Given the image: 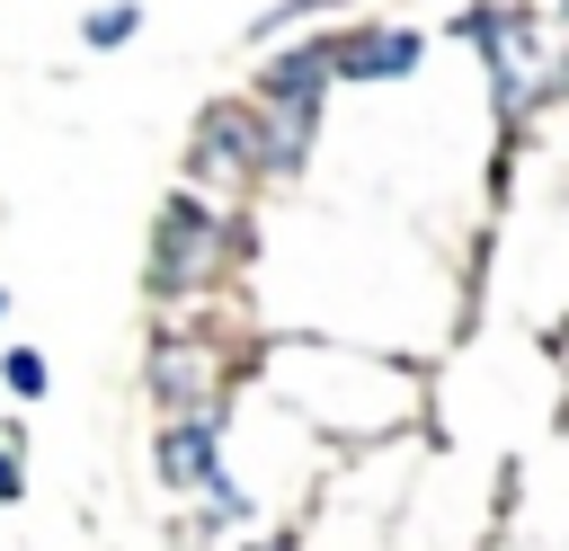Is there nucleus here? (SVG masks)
I'll return each mask as SVG.
<instances>
[{"mask_svg": "<svg viewBox=\"0 0 569 551\" xmlns=\"http://www.w3.org/2000/svg\"><path fill=\"white\" fill-rule=\"evenodd\" d=\"M204 267H213V213H204L196 196H169L160 240H151V284H160V293H187Z\"/></svg>", "mask_w": 569, "mask_h": 551, "instance_id": "1", "label": "nucleus"}, {"mask_svg": "<svg viewBox=\"0 0 569 551\" xmlns=\"http://www.w3.org/2000/svg\"><path fill=\"white\" fill-rule=\"evenodd\" d=\"M160 480H178V489H222V471H213V427H204L196 409L160 427Z\"/></svg>", "mask_w": 569, "mask_h": 551, "instance_id": "2", "label": "nucleus"}, {"mask_svg": "<svg viewBox=\"0 0 569 551\" xmlns=\"http://www.w3.org/2000/svg\"><path fill=\"white\" fill-rule=\"evenodd\" d=\"M418 62V36H400V27H356L338 53H329V71H347V80H391V71H409Z\"/></svg>", "mask_w": 569, "mask_h": 551, "instance_id": "3", "label": "nucleus"}, {"mask_svg": "<svg viewBox=\"0 0 569 551\" xmlns=\"http://www.w3.org/2000/svg\"><path fill=\"white\" fill-rule=\"evenodd\" d=\"M249 151L258 142H240V107H213L196 133V178H249Z\"/></svg>", "mask_w": 569, "mask_h": 551, "instance_id": "4", "label": "nucleus"}, {"mask_svg": "<svg viewBox=\"0 0 569 551\" xmlns=\"http://www.w3.org/2000/svg\"><path fill=\"white\" fill-rule=\"evenodd\" d=\"M320 80H329V53L302 44V53H284V62L267 71V98H311V107H320Z\"/></svg>", "mask_w": 569, "mask_h": 551, "instance_id": "5", "label": "nucleus"}, {"mask_svg": "<svg viewBox=\"0 0 569 551\" xmlns=\"http://www.w3.org/2000/svg\"><path fill=\"white\" fill-rule=\"evenodd\" d=\"M133 27H142V9H124V0H116V9H98V18L80 27V36H89V44H124Z\"/></svg>", "mask_w": 569, "mask_h": 551, "instance_id": "6", "label": "nucleus"}, {"mask_svg": "<svg viewBox=\"0 0 569 551\" xmlns=\"http://www.w3.org/2000/svg\"><path fill=\"white\" fill-rule=\"evenodd\" d=\"M9 391H44V355H36V347L9 355Z\"/></svg>", "mask_w": 569, "mask_h": 551, "instance_id": "7", "label": "nucleus"}, {"mask_svg": "<svg viewBox=\"0 0 569 551\" xmlns=\"http://www.w3.org/2000/svg\"><path fill=\"white\" fill-rule=\"evenodd\" d=\"M0 435H9V427H0ZM0 498H18V462H9V453H0Z\"/></svg>", "mask_w": 569, "mask_h": 551, "instance_id": "8", "label": "nucleus"}, {"mask_svg": "<svg viewBox=\"0 0 569 551\" xmlns=\"http://www.w3.org/2000/svg\"><path fill=\"white\" fill-rule=\"evenodd\" d=\"M249 551H293V542H284V533H276V542H249Z\"/></svg>", "mask_w": 569, "mask_h": 551, "instance_id": "9", "label": "nucleus"}]
</instances>
